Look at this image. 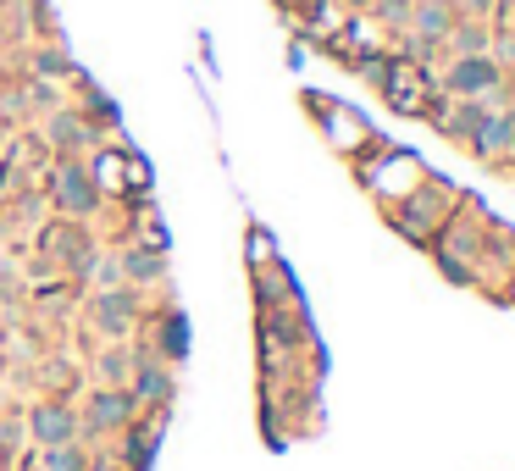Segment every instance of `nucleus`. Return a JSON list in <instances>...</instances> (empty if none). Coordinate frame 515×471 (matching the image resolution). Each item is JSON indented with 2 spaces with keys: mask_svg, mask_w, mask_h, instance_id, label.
<instances>
[{
  "mask_svg": "<svg viewBox=\"0 0 515 471\" xmlns=\"http://www.w3.org/2000/svg\"><path fill=\"white\" fill-rule=\"evenodd\" d=\"M117 272H128L133 283H156V278H167V261H161L156 250H128Z\"/></svg>",
  "mask_w": 515,
  "mask_h": 471,
  "instance_id": "0eeeda50",
  "label": "nucleus"
},
{
  "mask_svg": "<svg viewBox=\"0 0 515 471\" xmlns=\"http://www.w3.org/2000/svg\"><path fill=\"white\" fill-rule=\"evenodd\" d=\"M133 399H150V405H167L172 399V372L161 361H144L139 372H133V388H128Z\"/></svg>",
  "mask_w": 515,
  "mask_h": 471,
  "instance_id": "423d86ee",
  "label": "nucleus"
},
{
  "mask_svg": "<svg viewBox=\"0 0 515 471\" xmlns=\"http://www.w3.org/2000/svg\"><path fill=\"white\" fill-rule=\"evenodd\" d=\"M493 84H499V67L488 56H460L455 73H449V89H460V95H482Z\"/></svg>",
  "mask_w": 515,
  "mask_h": 471,
  "instance_id": "39448f33",
  "label": "nucleus"
},
{
  "mask_svg": "<svg viewBox=\"0 0 515 471\" xmlns=\"http://www.w3.org/2000/svg\"><path fill=\"white\" fill-rule=\"evenodd\" d=\"M100 377H106L111 388H122V377H128V355H122V350H106V355H100Z\"/></svg>",
  "mask_w": 515,
  "mask_h": 471,
  "instance_id": "1a4fd4ad",
  "label": "nucleus"
},
{
  "mask_svg": "<svg viewBox=\"0 0 515 471\" xmlns=\"http://www.w3.org/2000/svg\"><path fill=\"white\" fill-rule=\"evenodd\" d=\"M45 471H89V460L78 444H56V449H45Z\"/></svg>",
  "mask_w": 515,
  "mask_h": 471,
  "instance_id": "6e6552de",
  "label": "nucleus"
},
{
  "mask_svg": "<svg viewBox=\"0 0 515 471\" xmlns=\"http://www.w3.org/2000/svg\"><path fill=\"white\" fill-rule=\"evenodd\" d=\"M95 327H100V333H111V339H122V333L133 327V294L128 289L100 294V300H95Z\"/></svg>",
  "mask_w": 515,
  "mask_h": 471,
  "instance_id": "20e7f679",
  "label": "nucleus"
},
{
  "mask_svg": "<svg viewBox=\"0 0 515 471\" xmlns=\"http://www.w3.org/2000/svg\"><path fill=\"white\" fill-rule=\"evenodd\" d=\"M56 139H61V145L72 150V145H78V139H84V128H78V122H72V117H61V122H56Z\"/></svg>",
  "mask_w": 515,
  "mask_h": 471,
  "instance_id": "9d476101",
  "label": "nucleus"
},
{
  "mask_svg": "<svg viewBox=\"0 0 515 471\" xmlns=\"http://www.w3.org/2000/svg\"><path fill=\"white\" fill-rule=\"evenodd\" d=\"M133 405H139V399H133L128 388H95V399H89V427H95V433H122V427H133Z\"/></svg>",
  "mask_w": 515,
  "mask_h": 471,
  "instance_id": "f257e3e1",
  "label": "nucleus"
},
{
  "mask_svg": "<svg viewBox=\"0 0 515 471\" xmlns=\"http://www.w3.org/2000/svg\"><path fill=\"white\" fill-rule=\"evenodd\" d=\"M28 427H34V438H39L45 449L72 444V438H78V416H72L67 405H39V411L28 416Z\"/></svg>",
  "mask_w": 515,
  "mask_h": 471,
  "instance_id": "7ed1b4c3",
  "label": "nucleus"
},
{
  "mask_svg": "<svg viewBox=\"0 0 515 471\" xmlns=\"http://www.w3.org/2000/svg\"><path fill=\"white\" fill-rule=\"evenodd\" d=\"M56 206L72 211V217H89V211L100 206V194H95V178H89L78 161H67V167L56 172Z\"/></svg>",
  "mask_w": 515,
  "mask_h": 471,
  "instance_id": "f03ea898",
  "label": "nucleus"
}]
</instances>
